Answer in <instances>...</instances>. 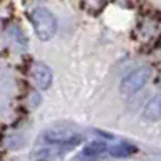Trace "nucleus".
<instances>
[{
  "instance_id": "1a4fd4ad",
  "label": "nucleus",
  "mask_w": 161,
  "mask_h": 161,
  "mask_svg": "<svg viewBox=\"0 0 161 161\" xmlns=\"http://www.w3.org/2000/svg\"><path fill=\"white\" fill-rule=\"evenodd\" d=\"M159 86H161V75H159Z\"/></svg>"
},
{
  "instance_id": "f03ea898",
  "label": "nucleus",
  "mask_w": 161,
  "mask_h": 161,
  "mask_svg": "<svg viewBox=\"0 0 161 161\" xmlns=\"http://www.w3.org/2000/svg\"><path fill=\"white\" fill-rule=\"evenodd\" d=\"M151 74H153V70H151L149 65H139V67H136L123 79V82H121V92L126 96L136 94L151 79Z\"/></svg>"
},
{
  "instance_id": "20e7f679",
  "label": "nucleus",
  "mask_w": 161,
  "mask_h": 161,
  "mask_svg": "<svg viewBox=\"0 0 161 161\" xmlns=\"http://www.w3.org/2000/svg\"><path fill=\"white\" fill-rule=\"evenodd\" d=\"M30 75H32L34 84L37 86L40 91L49 89L50 84H52V70H50L49 65H45V64H42V62H39V64L34 65Z\"/></svg>"
},
{
  "instance_id": "6e6552de",
  "label": "nucleus",
  "mask_w": 161,
  "mask_h": 161,
  "mask_svg": "<svg viewBox=\"0 0 161 161\" xmlns=\"http://www.w3.org/2000/svg\"><path fill=\"white\" fill-rule=\"evenodd\" d=\"M37 161H52V159H47V158H40V159H37Z\"/></svg>"
},
{
  "instance_id": "7ed1b4c3",
  "label": "nucleus",
  "mask_w": 161,
  "mask_h": 161,
  "mask_svg": "<svg viewBox=\"0 0 161 161\" xmlns=\"http://www.w3.org/2000/svg\"><path fill=\"white\" fill-rule=\"evenodd\" d=\"M44 141H47L54 146H60L64 149H72L82 143V136L67 128H54L44 133Z\"/></svg>"
},
{
  "instance_id": "0eeeda50",
  "label": "nucleus",
  "mask_w": 161,
  "mask_h": 161,
  "mask_svg": "<svg viewBox=\"0 0 161 161\" xmlns=\"http://www.w3.org/2000/svg\"><path fill=\"white\" fill-rule=\"evenodd\" d=\"M136 151H138V148L131 143H118L108 148V153L114 158H128V156L134 154Z\"/></svg>"
},
{
  "instance_id": "f257e3e1",
  "label": "nucleus",
  "mask_w": 161,
  "mask_h": 161,
  "mask_svg": "<svg viewBox=\"0 0 161 161\" xmlns=\"http://www.w3.org/2000/svg\"><path fill=\"white\" fill-rule=\"evenodd\" d=\"M30 22L34 25L37 37L44 42L50 40L57 32V20L47 7H35L30 12Z\"/></svg>"
},
{
  "instance_id": "423d86ee",
  "label": "nucleus",
  "mask_w": 161,
  "mask_h": 161,
  "mask_svg": "<svg viewBox=\"0 0 161 161\" xmlns=\"http://www.w3.org/2000/svg\"><path fill=\"white\" fill-rule=\"evenodd\" d=\"M143 118L148 121H159L161 119V92L156 94L148 104L144 106Z\"/></svg>"
},
{
  "instance_id": "39448f33",
  "label": "nucleus",
  "mask_w": 161,
  "mask_h": 161,
  "mask_svg": "<svg viewBox=\"0 0 161 161\" xmlns=\"http://www.w3.org/2000/svg\"><path fill=\"white\" fill-rule=\"evenodd\" d=\"M106 151H108V146L101 141H94V143H89L87 146H84L82 151L79 153L77 159L79 161H96L103 156Z\"/></svg>"
}]
</instances>
